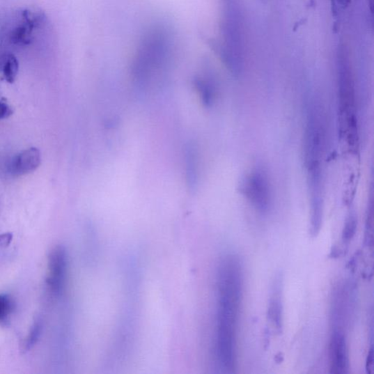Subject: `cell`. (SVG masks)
Listing matches in <instances>:
<instances>
[{
	"label": "cell",
	"instance_id": "4",
	"mask_svg": "<svg viewBox=\"0 0 374 374\" xmlns=\"http://www.w3.org/2000/svg\"><path fill=\"white\" fill-rule=\"evenodd\" d=\"M336 76L341 132L350 148L356 150L359 138L356 91L349 55L343 45L337 51Z\"/></svg>",
	"mask_w": 374,
	"mask_h": 374
},
{
	"label": "cell",
	"instance_id": "14",
	"mask_svg": "<svg viewBox=\"0 0 374 374\" xmlns=\"http://www.w3.org/2000/svg\"><path fill=\"white\" fill-rule=\"evenodd\" d=\"M20 64L18 59L13 54H9L4 63L3 76L5 79L9 83H14L19 72Z\"/></svg>",
	"mask_w": 374,
	"mask_h": 374
},
{
	"label": "cell",
	"instance_id": "1",
	"mask_svg": "<svg viewBox=\"0 0 374 374\" xmlns=\"http://www.w3.org/2000/svg\"><path fill=\"white\" fill-rule=\"evenodd\" d=\"M317 96L307 103L304 128V162L311 212V227L320 228L324 206V160L327 151L326 118Z\"/></svg>",
	"mask_w": 374,
	"mask_h": 374
},
{
	"label": "cell",
	"instance_id": "8",
	"mask_svg": "<svg viewBox=\"0 0 374 374\" xmlns=\"http://www.w3.org/2000/svg\"><path fill=\"white\" fill-rule=\"evenodd\" d=\"M332 373L343 374L348 370V355L345 337L340 331H335L331 343Z\"/></svg>",
	"mask_w": 374,
	"mask_h": 374
},
{
	"label": "cell",
	"instance_id": "7",
	"mask_svg": "<svg viewBox=\"0 0 374 374\" xmlns=\"http://www.w3.org/2000/svg\"><path fill=\"white\" fill-rule=\"evenodd\" d=\"M49 268L48 286L53 293L58 295L63 291L66 280L68 256L64 247L57 246L51 251Z\"/></svg>",
	"mask_w": 374,
	"mask_h": 374
},
{
	"label": "cell",
	"instance_id": "19",
	"mask_svg": "<svg viewBox=\"0 0 374 374\" xmlns=\"http://www.w3.org/2000/svg\"><path fill=\"white\" fill-rule=\"evenodd\" d=\"M13 114L12 109L6 101L0 100V119L8 118Z\"/></svg>",
	"mask_w": 374,
	"mask_h": 374
},
{
	"label": "cell",
	"instance_id": "18",
	"mask_svg": "<svg viewBox=\"0 0 374 374\" xmlns=\"http://www.w3.org/2000/svg\"><path fill=\"white\" fill-rule=\"evenodd\" d=\"M333 17L336 20H338L341 14L349 4L350 0H330Z\"/></svg>",
	"mask_w": 374,
	"mask_h": 374
},
{
	"label": "cell",
	"instance_id": "13",
	"mask_svg": "<svg viewBox=\"0 0 374 374\" xmlns=\"http://www.w3.org/2000/svg\"><path fill=\"white\" fill-rule=\"evenodd\" d=\"M35 27L27 22L14 29L11 36V40L15 44H28L31 41L32 33Z\"/></svg>",
	"mask_w": 374,
	"mask_h": 374
},
{
	"label": "cell",
	"instance_id": "11",
	"mask_svg": "<svg viewBox=\"0 0 374 374\" xmlns=\"http://www.w3.org/2000/svg\"><path fill=\"white\" fill-rule=\"evenodd\" d=\"M194 86L200 95L203 103L207 107H212L217 96V87L212 77L201 76L194 79Z\"/></svg>",
	"mask_w": 374,
	"mask_h": 374
},
{
	"label": "cell",
	"instance_id": "6",
	"mask_svg": "<svg viewBox=\"0 0 374 374\" xmlns=\"http://www.w3.org/2000/svg\"><path fill=\"white\" fill-rule=\"evenodd\" d=\"M241 192L260 213L266 214L273 201L272 187L267 172L261 167L252 169L242 179Z\"/></svg>",
	"mask_w": 374,
	"mask_h": 374
},
{
	"label": "cell",
	"instance_id": "10",
	"mask_svg": "<svg viewBox=\"0 0 374 374\" xmlns=\"http://www.w3.org/2000/svg\"><path fill=\"white\" fill-rule=\"evenodd\" d=\"M185 169L187 183L189 189H194L198 179V153L194 143H189L185 148Z\"/></svg>",
	"mask_w": 374,
	"mask_h": 374
},
{
	"label": "cell",
	"instance_id": "5",
	"mask_svg": "<svg viewBox=\"0 0 374 374\" xmlns=\"http://www.w3.org/2000/svg\"><path fill=\"white\" fill-rule=\"evenodd\" d=\"M216 356L224 372H232L235 362V325L242 293L217 288Z\"/></svg>",
	"mask_w": 374,
	"mask_h": 374
},
{
	"label": "cell",
	"instance_id": "20",
	"mask_svg": "<svg viewBox=\"0 0 374 374\" xmlns=\"http://www.w3.org/2000/svg\"><path fill=\"white\" fill-rule=\"evenodd\" d=\"M13 236L11 233L0 235V248L8 247L13 240Z\"/></svg>",
	"mask_w": 374,
	"mask_h": 374
},
{
	"label": "cell",
	"instance_id": "12",
	"mask_svg": "<svg viewBox=\"0 0 374 374\" xmlns=\"http://www.w3.org/2000/svg\"><path fill=\"white\" fill-rule=\"evenodd\" d=\"M280 282L276 281L268 307V317L277 328H281L282 322V303L280 292Z\"/></svg>",
	"mask_w": 374,
	"mask_h": 374
},
{
	"label": "cell",
	"instance_id": "17",
	"mask_svg": "<svg viewBox=\"0 0 374 374\" xmlns=\"http://www.w3.org/2000/svg\"><path fill=\"white\" fill-rule=\"evenodd\" d=\"M42 331V325L40 321H36L31 328V333L26 340V348L31 350L38 341Z\"/></svg>",
	"mask_w": 374,
	"mask_h": 374
},
{
	"label": "cell",
	"instance_id": "16",
	"mask_svg": "<svg viewBox=\"0 0 374 374\" xmlns=\"http://www.w3.org/2000/svg\"><path fill=\"white\" fill-rule=\"evenodd\" d=\"M357 227V219L354 213L348 217L342 233L343 242H349L355 235Z\"/></svg>",
	"mask_w": 374,
	"mask_h": 374
},
{
	"label": "cell",
	"instance_id": "3",
	"mask_svg": "<svg viewBox=\"0 0 374 374\" xmlns=\"http://www.w3.org/2000/svg\"><path fill=\"white\" fill-rule=\"evenodd\" d=\"M221 43L217 47L223 63L237 77L244 68V31L240 0H221Z\"/></svg>",
	"mask_w": 374,
	"mask_h": 374
},
{
	"label": "cell",
	"instance_id": "9",
	"mask_svg": "<svg viewBox=\"0 0 374 374\" xmlns=\"http://www.w3.org/2000/svg\"><path fill=\"white\" fill-rule=\"evenodd\" d=\"M41 163V155L38 148H29L15 157L11 163V172L16 176H23L34 172Z\"/></svg>",
	"mask_w": 374,
	"mask_h": 374
},
{
	"label": "cell",
	"instance_id": "15",
	"mask_svg": "<svg viewBox=\"0 0 374 374\" xmlns=\"http://www.w3.org/2000/svg\"><path fill=\"white\" fill-rule=\"evenodd\" d=\"M13 302L8 295H0V324H6L14 309Z\"/></svg>",
	"mask_w": 374,
	"mask_h": 374
},
{
	"label": "cell",
	"instance_id": "2",
	"mask_svg": "<svg viewBox=\"0 0 374 374\" xmlns=\"http://www.w3.org/2000/svg\"><path fill=\"white\" fill-rule=\"evenodd\" d=\"M171 27L155 23L144 32L134 56L132 75L134 81L143 88L168 66L173 50Z\"/></svg>",
	"mask_w": 374,
	"mask_h": 374
}]
</instances>
